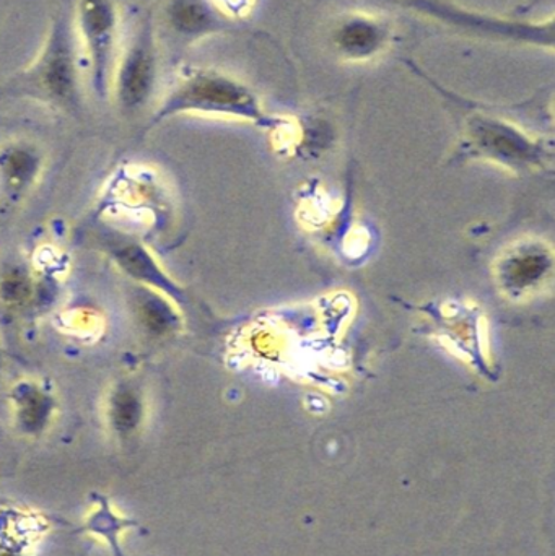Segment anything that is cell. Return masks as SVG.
I'll return each mask as SVG.
<instances>
[{"mask_svg": "<svg viewBox=\"0 0 555 556\" xmlns=\"http://www.w3.org/2000/svg\"><path fill=\"white\" fill-rule=\"evenodd\" d=\"M80 71L74 12L62 5L52 16L38 58L10 81V91L74 110L80 103Z\"/></svg>", "mask_w": 555, "mask_h": 556, "instance_id": "obj_1", "label": "cell"}, {"mask_svg": "<svg viewBox=\"0 0 555 556\" xmlns=\"http://www.w3.org/2000/svg\"><path fill=\"white\" fill-rule=\"evenodd\" d=\"M185 113L238 117L266 127L276 124L263 113L257 98L247 87L218 72L202 68H191L179 78L156 111L153 123Z\"/></svg>", "mask_w": 555, "mask_h": 556, "instance_id": "obj_2", "label": "cell"}, {"mask_svg": "<svg viewBox=\"0 0 555 556\" xmlns=\"http://www.w3.org/2000/svg\"><path fill=\"white\" fill-rule=\"evenodd\" d=\"M466 149L517 173L543 168L551 156L543 143L534 142L517 127L485 117H475L469 123Z\"/></svg>", "mask_w": 555, "mask_h": 556, "instance_id": "obj_3", "label": "cell"}, {"mask_svg": "<svg viewBox=\"0 0 555 556\" xmlns=\"http://www.w3.org/2000/svg\"><path fill=\"white\" fill-rule=\"evenodd\" d=\"M113 74L114 94L123 110H139L150 100L159 78L152 16L147 15L137 26L129 45L117 58Z\"/></svg>", "mask_w": 555, "mask_h": 556, "instance_id": "obj_4", "label": "cell"}, {"mask_svg": "<svg viewBox=\"0 0 555 556\" xmlns=\"http://www.w3.org/2000/svg\"><path fill=\"white\" fill-rule=\"evenodd\" d=\"M75 28L80 33L90 61L91 81L103 93L117 61L119 13L114 0H78Z\"/></svg>", "mask_w": 555, "mask_h": 556, "instance_id": "obj_5", "label": "cell"}, {"mask_svg": "<svg viewBox=\"0 0 555 556\" xmlns=\"http://www.w3.org/2000/svg\"><path fill=\"white\" fill-rule=\"evenodd\" d=\"M553 253L546 243L525 240L515 243L495 264V277L507 296L520 300L540 290L553 273Z\"/></svg>", "mask_w": 555, "mask_h": 556, "instance_id": "obj_6", "label": "cell"}, {"mask_svg": "<svg viewBox=\"0 0 555 556\" xmlns=\"http://www.w3.org/2000/svg\"><path fill=\"white\" fill-rule=\"evenodd\" d=\"M165 22L179 38L195 39L217 25L214 12L205 0H169Z\"/></svg>", "mask_w": 555, "mask_h": 556, "instance_id": "obj_7", "label": "cell"}, {"mask_svg": "<svg viewBox=\"0 0 555 556\" xmlns=\"http://www.w3.org/2000/svg\"><path fill=\"white\" fill-rule=\"evenodd\" d=\"M113 254L114 260L129 276L146 281V283L149 281V283L162 288L163 291L178 296L179 291L176 290L175 285L163 276L162 270L156 267L155 261L143 248L137 247V244H127L119 250H114Z\"/></svg>", "mask_w": 555, "mask_h": 556, "instance_id": "obj_8", "label": "cell"}, {"mask_svg": "<svg viewBox=\"0 0 555 556\" xmlns=\"http://www.w3.org/2000/svg\"><path fill=\"white\" fill-rule=\"evenodd\" d=\"M111 421L119 433H130L142 420V402L130 388H119L111 399Z\"/></svg>", "mask_w": 555, "mask_h": 556, "instance_id": "obj_9", "label": "cell"}, {"mask_svg": "<svg viewBox=\"0 0 555 556\" xmlns=\"http://www.w3.org/2000/svg\"><path fill=\"white\" fill-rule=\"evenodd\" d=\"M0 165L5 169L7 178L13 182L26 181L36 168V159L25 149H10L2 153Z\"/></svg>", "mask_w": 555, "mask_h": 556, "instance_id": "obj_10", "label": "cell"}, {"mask_svg": "<svg viewBox=\"0 0 555 556\" xmlns=\"http://www.w3.org/2000/svg\"><path fill=\"white\" fill-rule=\"evenodd\" d=\"M140 316L153 332H166L175 326L173 311L165 303H160L159 298H143L140 301Z\"/></svg>", "mask_w": 555, "mask_h": 556, "instance_id": "obj_11", "label": "cell"}, {"mask_svg": "<svg viewBox=\"0 0 555 556\" xmlns=\"http://www.w3.org/2000/svg\"><path fill=\"white\" fill-rule=\"evenodd\" d=\"M29 285L25 277L10 276L2 283V296L7 301H23L28 296Z\"/></svg>", "mask_w": 555, "mask_h": 556, "instance_id": "obj_12", "label": "cell"}]
</instances>
